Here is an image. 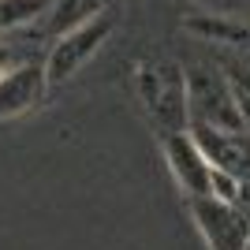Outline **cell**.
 <instances>
[{
    "instance_id": "9c48e42d",
    "label": "cell",
    "mask_w": 250,
    "mask_h": 250,
    "mask_svg": "<svg viewBox=\"0 0 250 250\" xmlns=\"http://www.w3.org/2000/svg\"><path fill=\"white\" fill-rule=\"evenodd\" d=\"M104 11V0H49V30L52 34H63V30H75L83 22L97 19Z\"/></svg>"
},
{
    "instance_id": "ba28073f",
    "label": "cell",
    "mask_w": 250,
    "mask_h": 250,
    "mask_svg": "<svg viewBox=\"0 0 250 250\" xmlns=\"http://www.w3.org/2000/svg\"><path fill=\"white\" fill-rule=\"evenodd\" d=\"M187 30L213 45H228V49H239L250 56V22H243V19H231V15H190Z\"/></svg>"
},
{
    "instance_id": "5b68a950",
    "label": "cell",
    "mask_w": 250,
    "mask_h": 250,
    "mask_svg": "<svg viewBox=\"0 0 250 250\" xmlns=\"http://www.w3.org/2000/svg\"><path fill=\"white\" fill-rule=\"evenodd\" d=\"M165 161H168V172L176 176L179 190L187 198L213 194V172H217V165L209 161V153L198 146V138L190 131L165 135Z\"/></svg>"
},
{
    "instance_id": "7c38bea8",
    "label": "cell",
    "mask_w": 250,
    "mask_h": 250,
    "mask_svg": "<svg viewBox=\"0 0 250 250\" xmlns=\"http://www.w3.org/2000/svg\"><path fill=\"white\" fill-rule=\"evenodd\" d=\"M8 67H15V52H11V45L0 42V75L8 71Z\"/></svg>"
},
{
    "instance_id": "8fae6325",
    "label": "cell",
    "mask_w": 250,
    "mask_h": 250,
    "mask_svg": "<svg viewBox=\"0 0 250 250\" xmlns=\"http://www.w3.org/2000/svg\"><path fill=\"white\" fill-rule=\"evenodd\" d=\"M228 83H231V79H228ZM231 90H235V101H239V112H243V131L250 135V94L243 90V86H235V83H231Z\"/></svg>"
},
{
    "instance_id": "277c9868",
    "label": "cell",
    "mask_w": 250,
    "mask_h": 250,
    "mask_svg": "<svg viewBox=\"0 0 250 250\" xmlns=\"http://www.w3.org/2000/svg\"><path fill=\"white\" fill-rule=\"evenodd\" d=\"M108 34H112V19H108L104 11L97 19L75 26V30L56 34V42H52V49H49V60H45L49 83H67V79H75V75L101 52V45L108 42Z\"/></svg>"
},
{
    "instance_id": "6da1fadb",
    "label": "cell",
    "mask_w": 250,
    "mask_h": 250,
    "mask_svg": "<svg viewBox=\"0 0 250 250\" xmlns=\"http://www.w3.org/2000/svg\"><path fill=\"white\" fill-rule=\"evenodd\" d=\"M138 101L146 104L149 120L161 135L190 131V101H187V71L168 60H146L135 71Z\"/></svg>"
},
{
    "instance_id": "30bf717a",
    "label": "cell",
    "mask_w": 250,
    "mask_h": 250,
    "mask_svg": "<svg viewBox=\"0 0 250 250\" xmlns=\"http://www.w3.org/2000/svg\"><path fill=\"white\" fill-rule=\"evenodd\" d=\"M49 11V0H0V38Z\"/></svg>"
},
{
    "instance_id": "52a82bcc",
    "label": "cell",
    "mask_w": 250,
    "mask_h": 250,
    "mask_svg": "<svg viewBox=\"0 0 250 250\" xmlns=\"http://www.w3.org/2000/svg\"><path fill=\"white\" fill-rule=\"evenodd\" d=\"M190 135L198 138V146L209 153V161L235 179H243V187H250V135L247 131H217L206 124H190Z\"/></svg>"
},
{
    "instance_id": "8992f818",
    "label": "cell",
    "mask_w": 250,
    "mask_h": 250,
    "mask_svg": "<svg viewBox=\"0 0 250 250\" xmlns=\"http://www.w3.org/2000/svg\"><path fill=\"white\" fill-rule=\"evenodd\" d=\"M49 75L45 63H15L0 75V120H15V116L34 112L45 101L49 90Z\"/></svg>"
},
{
    "instance_id": "7a4b0ae2",
    "label": "cell",
    "mask_w": 250,
    "mask_h": 250,
    "mask_svg": "<svg viewBox=\"0 0 250 250\" xmlns=\"http://www.w3.org/2000/svg\"><path fill=\"white\" fill-rule=\"evenodd\" d=\"M187 101H190V124H206L217 131H243V112L228 75H217L209 67H190Z\"/></svg>"
},
{
    "instance_id": "4fadbf2b",
    "label": "cell",
    "mask_w": 250,
    "mask_h": 250,
    "mask_svg": "<svg viewBox=\"0 0 250 250\" xmlns=\"http://www.w3.org/2000/svg\"><path fill=\"white\" fill-rule=\"evenodd\" d=\"M247 250H250V247H247Z\"/></svg>"
},
{
    "instance_id": "3957f363",
    "label": "cell",
    "mask_w": 250,
    "mask_h": 250,
    "mask_svg": "<svg viewBox=\"0 0 250 250\" xmlns=\"http://www.w3.org/2000/svg\"><path fill=\"white\" fill-rule=\"evenodd\" d=\"M190 202L194 228L206 239L209 250H247L250 247V206L224 202L217 194H202Z\"/></svg>"
}]
</instances>
